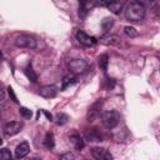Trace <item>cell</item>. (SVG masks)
Here are the masks:
<instances>
[{"label":"cell","instance_id":"6da1fadb","mask_svg":"<svg viewBox=\"0 0 160 160\" xmlns=\"http://www.w3.org/2000/svg\"><path fill=\"white\" fill-rule=\"evenodd\" d=\"M145 6L139 2V1H131L130 4H128L126 9H125V18L129 20V21H132V22H138L140 20L144 19L145 16Z\"/></svg>","mask_w":160,"mask_h":160},{"label":"cell","instance_id":"7a4b0ae2","mask_svg":"<svg viewBox=\"0 0 160 160\" xmlns=\"http://www.w3.org/2000/svg\"><path fill=\"white\" fill-rule=\"evenodd\" d=\"M101 120H102V124L105 125V128L112 129V128H115V126L119 124L120 114H119L116 110H108V111L102 112Z\"/></svg>","mask_w":160,"mask_h":160},{"label":"cell","instance_id":"3957f363","mask_svg":"<svg viewBox=\"0 0 160 160\" xmlns=\"http://www.w3.org/2000/svg\"><path fill=\"white\" fill-rule=\"evenodd\" d=\"M15 45L18 48H24V49H35L36 46V40L34 36L28 35V34H20L15 38Z\"/></svg>","mask_w":160,"mask_h":160},{"label":"cell","instance_id":"277c9868","mask_svg":"<svg viewBox=\"0 0 160 160\" xmlns=\"http://www.w3.org/2000/svg\"><path fill=\"white\" fill-rule=\"evenodd\" d=\"M68 69L71 74H82L89 69V64L82 59H72L68 62Z\"/></svg>","mask_w":160,"mask_h":160},{"label":"cell","instance_id":"5b68a950","mask_svg":"<svg viewBox=\"0 0 160 160\" xmlns=\"http://www.w3.org/2000/svg\"><path fill=\"white\" fill-rule=\"evenodd\" d=\"M84 136L88 141H91V142H99L102 140V135L100 132V130L98 128H88L85 131H84Z\"/></svg>","mask_w":160,"mask_h":160},{"label":"cell","instance_id":"8992f818","mask_svg":"<svg viewBox=\"0 0 160 160\" xmlns=\"http://www.w3.org/2000/svg\"><path fill=\"white\" fill-rule=\"evenodd\" d=\"M91 154H92V158L95 160H112V155L105 148H100V146L92 148Z\"/></svg>","mask_w":160,"mask_h":160},{"label":"cell","instance_id":"52a82bcc","mask_svg":"<svg viewBox=\"0 0 160 160\" xmlns=\"http://www.w3.org/2000/svg\"><path fill=\"white\" fill-rule=\"evenodd\" d=\"M101 106H102V100H101V99H99L98 101H95V102L90 106V109H89V111H88V115H86V118H88L89 121H94V120L100 115Z\"/></svg>","mask_w":160,"mask_h":160},{"label":"cell","instance_id":"ba28073f","mask_svg":"<svg viewBox=\"0 0 160 160\" xmlns=\"http://www.w3.org/2000/svg\"><path fill=\"white\" fill-rule=\"evenodd\" d=\"M76 40L80 44H82L84 46H92L94 44H96V39L94 36H90L86 32L80 31V30L76 32Z\"/></svg>","mask_w":160,"mask_h":160},{"label":"cell","instance_id":"9c48e42d","mask_svg":"<svg viewBox=\"0 0 160 160\" xmlns=\"http://www.w3.org/2000/svg\"><path fill=\"white\" fill-rule=\"evenodd\" d=\"M22 128V124L20 121H10L4 126V132L8 136H12L15 134H18Z\"/></svg>","mask_w":160,"mask_h":160},{"label":"cell","instance_id":"30bf717a","mask_svg":"<svg viewBox=\"0 0 160 160\" xmlns=\"http://www.w3.org/2000/svg\"><path fill=\"white\" fill-rule=\"evenodd\" d=\"M39 94H40V96H42L45 99H51V98H55L56 96L58 90L52 85H45V86H41L39 89Z\"/></svg>","mask_w":160,"mask_h":160},{"label":"cell","instance_id":"8fae6325","mask_svg":"<svg viewBox=\"0 0 160 160\" xmlns=\"http://www.w3.org/2000/svg\"><path fill=\"white\" fill-rule=\"evenodd\" d=\"M29 150H30V146H29V144H28L26 141L20 142V144L16 146V149H15V156H16V159H22V158H25V156L29 154Z\"/></svg>","mask_w":160,"mask_h":160},{"label":"cell","instance_id":"7c38bea8","mask_svg":"<svg viewBox=\"0 0 160 160\" xmlns=\"http://www.w3.org/2000/svg\"><path fill=\"white\" fill-rule=\"evenodd\" d=\"M95 5L94 1H81L80 2V10H79V15L81 19H85L88 12L90 11V9Z\"/></svg>","mask_w":160,"mask_h":160},{"label":"cell","instance_id":"4fadbf2b","mask_svg":"<svg viewBox=\"0 0 160 160\" xmlns=\"http://www.w3.org/2000/svg\"><path fill=\"white\" fill-rule=\"evenodd\" d=\"M106 6H108V9L112 12V14H120L121 12V10H122V8H124V2L122 1H110V2H108L106 4Z\"/></svg>","mask_w":160,"mask_h":160},{"label":"cell","instance_id":"5bb4252c","mask_svg":"<svg viewBox=\"0 0 160 160\" xmlns=\"http://www.w3.org/2000/svg\"><path fill=\"white\" fill-rule=\"evenodd\" d=\"M100 42L104 45H118L120 44V38L116 35H108L100 39Z\"/></svg>","mask_w":160,"mask_h":160},{"label":"cell","instance_id":"9a60e30c","mask_svg":"<svg viewBox=\"0 0 160 160\" xmlns=\"http://www.w3.org/2000/svg\"><path fill=\"white\" fill-rule=\"evenodd\" d=\"M76 76L74 75V74H68V75H65L64 78H62V80H61V82H62V85H61V90H65L66 88H69L70 85H72V84H75L76 82Z\"/></svg>","mask_w":160,"mask_h":160},{"label":"cell","instance_id":"2e32d148","mask_svg":"<svg viewBox=\"0 0 160 160\" xmlns=\"http://www.w3.org/2000/svg\"><path fill=\"white\" fill-rule=\"evenodd\" d=\"M70 141H71V144L75 146V149L76 150H81V149H84V146H85V142H84V140L79 136V135H76V134H74V135H70Z\"/></svg>","mask_w":160,"mask_h":160},{"label":"cell","instance_id":"e0dca14e","mask_svg":"<svg viewBox=\"0 0 160 160\" xmlns=\"http://www.w3.org/2000/svg\"><path fill=\"white\" fill-rule=\"evenodd\" d=\"M25 75L28 76V79H29L30 81H32V82H36V81H38V75L34 72L31 64H29V65L25 68Z\"/></svg>","mask_w":160,"mask_h":160},{"label":"cell","instance_id":"ac0fdd59","mask_svg":"<svg viewBox=\"0 0 160 160\" xmlns=\"http://www.w3.org/2000/svg\"><path fill=\"white\" fill-rule=\"evenodd\" d=\"M112 25H114V19H111V18H105L101 21V28H102V31L104 32L109 31L112 28Z\"/></svg>","mask_w":160,"mask_h":160},{"label":"cell","instance_id":"d6986e66","mask_svg":"<svg viewBox=\"0 0 160 160\" xmlns=\"http://www.w3.org/2000/svg\"><path fill=\"white\" fill-rule=\"evenodd\" d=\"M108 64H109V56L106 54H102L100 58H99V66L102 71H106L108 70Z\"/></svg>","mask_w":160,"mask_h":160},{"label":"cell","instance_id":"ffe728a7","mask_svg":"<svg viewBox=\"0 0 160 160\" xmlns=\"http://www.w3.org/2000/svg\"><path fill=\"white\" fill-rule=\"evenodd\" d=\"M44 144L48 149H52L54 148V135L51 132H48L45 135V139H44Z\"/></svg>","mask_w":160,"mask_h":160},{"label":"cell","instance_id":"44dd1931","mask_svg":"<svg viewBox=\"0 0 160 160\" xmlns=\"http://www.w3.org/2000/svg\"><path fill=\"white\" fill-rule=\"evenodd\" d=\"M11 152L9 149L6 148H2L0 149V160H11Z\"/></svg>","mask_w":160,"mask_h":160},{"label":"cell","instance_id":"7402d4cb","mask_svg":"<svg viewBox=\"0 0 160 160\" xmlns=\"http://www.w3.org/2000/svg\"><path fill=\"white\" fill-rule=\"evenodd\" d=\"M68 120H69V116L64 112H60L56 115V124L58 125H64V124H66Z\"/></svg>","mask_w":160,"mask_h":160},{"label":"cell","instance_id":"603a6c76","mask_svg":"<svg viewBox=\"0 0 160 160\" xmlns=\"http://www.w3.org/2000/svg\"><path fill=\"white\" fill-rule=\"evenodd\" d=\"M124 32H125L128 36H130V38H136V36L139 35V34H138V31H136L134 28H131V26H125Z\"/></svg>","mask_w":160,"mask_h":160},{"label":"cell","instance_id":"cb8c5ba5","mask_svg":"<svg viewBox=\"0 0 160 160\" xmlns=\"http://www.w3.org/2000/svg\"><path fill=\"white\" fill-rule=\"evenodd\" d=\"M19 112H20V115H21L22 118H25V119H30V118L32 116L31 110H30V109H28V108H20Z\"/></svg>","mask_w":160,"mask_h":160},{"label":"cell","instance_id":"d4e9b609","mask_svg":"<svg viewBox=\"0 0 160 160\" xmlns=\"http://www.w3.org/2000/svg\"><path fill=\"white\" fill-rule=\"evenodd\" d=\"M60 160H75V158H74V155L71 152H64L60 156Z\"/></svg>","mask_w":160,"mask_h":160},{"label":"cell","instance_id":"484cf974","mask_svg":"<svg viewBox=\"0 0 160 160\" xmlns=\"http://www.w3.org/2000/svg\"><path fill=\"white\" fill-rule=\"evenodd\" d=\"M8 92H9V95L11 96V99H12L15 102H18V98H16V95H15V92H14V90H12L11 86H8Z\"/></svg>","mask_w":160,"mask_h":160},{"label":"cell","instance_id":"4316f807","mask_svg":"<svg viewBox=\"0 0 160 160\" xmlns=\"http://www.w3.org/2000/svg\"><path fill=\"white\" fill-rule=\"evenodd\" d=\"M42 112L45 114V116L48 118V120H49V121H51V120H52V115H51V114H49V112H48V111H45V110H44Z\"/></svg>","mask_w":160,"mask_h":160},{"label":"cell","instance_id":"83f0119b","mask_svg":"<svg viewBox=\"0 0 160 160\" xmlns=\"http://www.w3.org/2000/svg\"><path fill=\"white\" fill-rule=\"evenodd\" d=\"M5 99V92H4V90L0 88V101H2Z\"/></svg>","mask_w":160,"mask_h":160},{"label":"cell","instance_id":"f1b7e54d","mask_svg":"<svg viewBox=\"0 0 160 160\" xmlns=\"http://www.w3.org/2000/svg\"><path fill=\"white\" fill-rule=\"evenodd\" d=\"M18 160H30V159H25V158H22V159H18Z\"/></svg>","mask_w":160,"mask_h":160},{"label":"cell","instance_id":"f546056e","mask_svg":"<svg viewBox=\"0 0 160 160\" xmlns=\"http://www.w3.org/2000/svg\"><path fill=\"white\" fill-rule=\"evenodd\" d=\"M1 144H2V140H1V138H0V145H1Z\"/></svg>","mask_w":160,"mask_h":160},{"label":"cell","instance_id":"4dcf8cb0","mask_svg":"<svg viewBox=\"0 0 160 160\" xmlns=\"http://www.w3.org/2000/svg\"><path fill=\"white\" fill-rule=\"evenodd\" d=\"M1 56H2V55H1V51H0V60H1Z\"/></svg>","mask_w":160,"mask_h":160}]
</instances>
